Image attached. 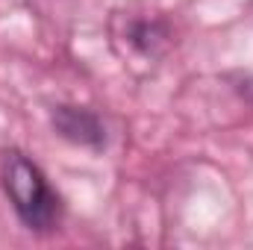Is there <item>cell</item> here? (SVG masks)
<instances>
[{
	"mask_svg": "<svg viewBox=\"0 0 253 250\" xmlns=\"http://www.w3.org/2000/svg\"><path fill=\"white\" fill-rule=\"evenodd\" d=\"M0 183L18 221L33 233H53L62 221V200L42 168L21 150H9L0 162Z\"/></svg>",
	"mask_w": 253,
	"mask_h": 250,
	"instance_id": "6da1fadb",
	"label": "cell"
},
{
	"mask_svg": "<svg viewBox=\"0 0 253 250\" xmlns=\"http://www.w3.org/2000/svg\"><path fill=\"white\" fill-rule=\"evenodd\" d=\"M50 124L65 141H74V144H83L91 150H100L106 144V126L100 121V115L85 106H71V103L53 106Z\"/></svg>",
	"mask_w": 253,
	"mask_h": 250,
	"instance_id": "7a4b0ae2",
	"label": "cell"
}]
</instances>
